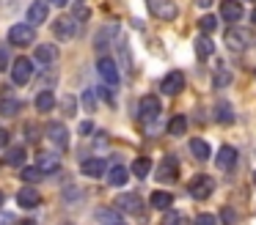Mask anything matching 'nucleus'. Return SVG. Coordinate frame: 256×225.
I'll list each match as a JSON object with an SVG mask.
<instances>
[{"label":"nucleus","mask_w":256,"mask_h":225,"mask_svg":"<svg viewBox=\"0 0 256 225\" xmlns=\"http://www.w3.org/2000/svg\"><path fill=\"white\" fill-rule=\"evenodd\" d=\"M0 206H3V192H0Z\"/></svg>","instance_id":"nucleus-49"},{"label":"nucleus","mask_w":256,"mask_h":225,"mask_svg":"<svg viewBox=\"0 0 256 225\" xmlns=\"http://www.w3.org/2000/svg\"><path fill=\"white\" fill-rule=\"evenodd\" d=\"M146 5H149V11L162 22L176 19V14H179V5L174 3V0H146Z\"/></svg>","instance_id":"nucleus-1"},{"label":"nucleus","mask_w":256,"mask_h":225,"mask_svg":"<svg viewBox=\"0 0 256 225\" xmlns=\"http://www.w3.org/2000/svg\"><path fill=\"white\" fill-rule=\"evenodd\" d=\"M94 91H96V93H100V96H105V99H108V102H110V104H113V102H116V96H113V93H110V91H108V88H94Z\"/></svg>","instance_id":"nucleus-40"},{"label":"nucleus","mask_w":256,"mask_h":225,"mask_svg":"<svg viewBox=\"0 0 256 225\" xmlns=\"http://www.w3.org/2000/svg\"><path fill=\"white\" fill-rule=\"evenodd\" d=\"M198 27H201V33H212L218 27V16H212V14H204L198 19Z\"/></svg>","instance_id":"nucleus-34"},{"label":"nucleus","mask_w":256,"mask_h":225,"mask_svg":"<svg viewBox=\"0 0 256 225\" xmlns=\"http://www.w3.org/2000/svg\"><path fill=\"white\" fill-rule=\"evenodd\" d=\"M116 33H118V27H116V25L102 27V30L96 33V38H94V47L100 49V52H105V49L110 47V38H116Z\"/></svg>","instance_id":"nucleus-18"},{"label":"nucleus","mask_w":256,"mask_h":225,"mask_svg":"<svg viewBox=\"0 0 256 225\" xmlns=\"http://www.w3.org/2000/svg\"><path fill=\"white\" fill-rule=\"evenodd\" d=\"M17 220H14V214H6V217H0V225H14Z\"/></svg>","instance_id":"nucleus-43"},{"label":"nucleus","mask_w":256,"mask_h":225,"mask_svg":"<svg viewBox=\"0 0 256 225\" xmlns=\"http://www.w3.org/2000/svg\"><path fill=\"white\" fill-rule=\"evenodd\" d=\"M182 88H184V74L182 71H168V74L162 77V82H160V91L168 93V96H176Z\"/></svg>","instance_id":"nucleus-11"},{"label":"nucleus","mask_w":256,"mask_h":225,"mask_svg":"<svg viewBox=\"0 0 256 225\" xmlns=\"http://www.w3.org/2000/svg\"><path fill=\"white\" fill-rule=\"evenodd\" d=\"M36 107H39L42 113H50V110L56 107V96H52V91H42L39 96H36Z\"/></svg>","instance_id":"nucleus-26"},{"label":"nucleus","mask_w":256,"mask_h":225,"mask_svg":"<svg viewBox=\"0 0 256 225\" xmlns=\"http://www.w3.org/2000/svg\"><path fill=\"white\" fill-rule=\"evenodd\" d=\"M56 58H58V49L52 47V44H42V47H36V60H39V63H52Z\"/></svg>","instance_id":"nucleus-25"},{"label":"nucleus","mask_w":256,"mask_h":225,"mask_svg":"<svg viewBox=\"0 0 256 225\" xmlns=\"http://www.w3.org/2000/svg\"><path fill=\"white\" fill-rule=\"evenodd\" d=\"M220 217H223V223H226V225H234V212H232V209H223Z\"/></svg>","instance_id":"nucleus-39"},{"label":"nucleus","mask_w":256,"mask_h":225,"mask_svg":"<svg viewBox=\"0 0 256 225\" xmlns=\"http://www.w3.org/2000/svg\"><path fill=\"white\" fill-rule=\"evenodd\" d=\"M66 135H69V132H66V126H64L61 121H52V124L47 126V137H50L61 151H66V148H69V137Z\"/></svg>","instance_id":"nucleus-12"},{"label":"nucleus","mask_w":256,"mask_h":225,"mask_svg":"<svg viewBox=\"0 0 256 225\" xmlns=\"http://www.w3.org/2000/svg\"><path fill=\"white\" fill-rule=\"evenodd\" d=\"M190 154H193L196 159H210V154H212V148H210V143L206 140H190Z\"/></svg>","instance_id":"nucleus-24"},{"label":"nucleus","mask_w":256,"mask_h":225,"mask_svg":"<svg viewBox=\"0 0 256 225\" xmlns=\"http://www.w3.org/2000/svg\"><path fill=\"white\" fill-rule=\"evenodd\" d=\"M8 41H12L14 47H28V44L36 41V30L28 25V22L12 25V30H8Z\"/></svg>","instance_id":"nucleus-2"},{"label":"nucleus","mask_w":256,"mask_h":225,"mask_svg":"<svg viewBox=\"0 0 256 225\" xmlns=\"http://www.w3.org/2000/svg\"><path fill=\"white\" fill-rule=\"evenodd\" d=\"M20 110H22V102H17V99H3L0 102V115H17Z\"/></svg>","instance_id":"nucleus-29"},{"label":"nucleus","mask_w":256,"mask_h":225,"mask_svg":"<svg viewBox=\"0 0 256 225\" xmlns=\"http://www.w3.org/2000/svg\"><path fill=\"white\" fill-rule=\"evenodd\" d=\"M218 121L220 124H234V113H232V104H218Z\"/></svg>","instance_id":"nucleus-33"},{"label":"nucleus","mask_w":256,"mask_h":225,"mask_svg":"<svg viewBox=\"0 0 256 225\" xmlns=\"http://www.w3.org/2000/svg\"><path fill=\"white\" fill-rule=\"evenodd\" d=\"M52 33H56L61 41H72V38L80 33V27H78V22L69 19V16H58V19L52 22Z\"/></svg>","instance_id":"nucleus-6"},{"label":"nucleus","mask_w":256,"mask_h":225,"mask_svg":"<svg viewBox=\"0 0 256 225\" xmlns=\"http://www.w3.org/2000/svg\"><path fill=\"white\" fill-rule=\"evenodd\" d=\"M47 16H50V5H47L44 0H34V3L28 5V25H30V27L44 25Z\"/></svg>","instance_id":"nucleus-9"},{"label":"nucleus","mask_w":256,"mask_h":225,"mask_svg":"<svg viewBox=\"0 0 256 225\" xmlns=\"http://www.w3.org/2000/svg\"><path fill=\"white\" fill-rule=\"evenodd\" d=\"M250 41H254V38H250V33L242 30V27H232V30H226V47L234 49V52H242V49H248Z\"/></svg>","instance_id":"nucleus-7"},{"label":"nucleus","mask_w":256,"mask_h":225,"mask_svg":"<svg viewBox=\"0 0 256 225\" xmlns=\"http://www.w3.org/2000/svg\"><path fill=\"white\" fill-rule=\"evenodd\" d=\"M8 63V52L6 49H0V66H6Z\"/></svg>","instance_id":"nucleus-46"},{"label":"nucleus","mask_w":256,"mask_h":225,"mask_svg":"<svg viewBox=\"0 0 256 225\" xmlns=\"http://www.w3.org/2000/svg\"><path fill=\"white\" fill-rule=\"evenodd\" d=\"M122 58H124V69L132 71V63H130V49H127V44H122Z\"/></svg>","instance_id":"nucleus-38"},{"label":"nucleus","mask_w":256,"mask_h":225,"mask_svg":"<svg viewBox=\"0 0 256 225\" xmlns=\"http://www.w3.org/2000/svg\"><path fill=\"white\" fill-rule=\"evenodd\" d=\"M74 16H78V19H88V8L78 5V8H74Z\"/></svg>","instance_id":"nucleus-41"},{"label":"nucleus","mask_w":256,"mask_h":225,"mask_svg":"<svg viewBox=\"0 0 256 225\" xmlns=\"http://www.w3.org/2000/svg\"><path fill=\"white\" fill-rule=\"evenodd\" d=\"M80 170H83V176H88V179H100V176L105 173V162H102L100 157L86 159V162L80 165Z\"/></svg>","instance_id":"nucleus-19"},{"label":"nucleus","mask_w":256,"mask_h":225,"mask_svg":"<svg viewBox=\"0 0 256 225\" xmlns=\"http://www.w3.org/2000/svg\"><path fill=\"white\" fill-rule=\"evenodd\" d=\"M184 129H188V118L184 115H174L171 121H168V135H184Z\"/></svg>","instance_id":"nucleus-28"},{"label":"nucleus","mask_w":256,"mask_h":225,"mask_svg":"<svg viewBox=\"0 0 256 225\" xmlns=\"http://www.w3.org/2000/svg\"><path fill=\"white\" fill-rule=\"evenodd\" d=\"M91 129H94V124H91V121H86V124H80V132H83V135H88Z\"/></svg>","instance_id":"nucleus-44"},{"label":"nucleus","mask_w":256,"mask_h":225,"mask_svg":"<svg viewBox=\"0 0 256 225\" xmlns=\"http://www.w3.org/2000/svg\"><path fill=\"white\" fill-rule=\"evenodd\" d=\"M193 3H196V5H201V8H210V5L215 3V0H193Z\"/></svg>","instance_id":"nucleus-45"},{"label":"nucleus","mask_w":256,"mask_h":225,"mask_svg":"<svg viewBox=\"0 0 256 225\" xmlns=\"http://www.w3.org/2000/svg\"><path fill=\"white\" fill-rule=\"evenodd\" d=\"M36 168H39L42 173H56L58 170V157L56 154H39V157H36Z\"/></svg>","instance_id":"nucleus-21"},{"label":"nucleus","mask_w":256,"mask_h":225,"mask_svg":"<svg viewBox=\"0 0 256 225\" xmlns=\"http://www.w3.org/2000/svg\"><path fill=\"white\" fill-rule=\"evenodd\" d=\"M212 52H215V44H212L210 38H204V36L196 38V55H198V58H210Z\"/></svg>","instance_id":"nucleus-27"},{"label":"nucleus","mask_w":256,"mask_h":225,"mask_svg":"<svg viewBox=\"0 0 256 225\" xmlns=\"http://www.w3.org/2000/svg\"><path fill=\"white\" fill-rule=\"evenodd\" d=\"M83 107L88 110V113H94V107H96V91L94 88H88V91L83 93Z\"/></svg>","instance_id":"nucleus-35"},{"label":"nucleus","mask_w":256,"mask_h":225,"mask_svg":"<svg viewBox=\"0 0 256 225\" xmlns=\"http://www.w3.org/2000/svg\"><path fill=\"white\" fill-rule=\"evenodd\" d=\"M17 203H20L22 209H36V206L42 203V195H39V192H36L30 184H25L22 190L17 192Z\"/></svg>","instance_id":"nucleus-13"},{"label":"nucleus","mask_w":256,"mask_h":225,"mask_svg":"<svg viewBox=\"0 0 256 225\" xmlns=\"http://www.w3.org/2000/svg\"><path fill=\"white\" fill-rule=\"evenodd\" d=\"M250 19H254V25H256V11H254V14H250Z\"/></svg>","instance_id":"nucleus-48"},{"label":"nucleus","mask_w":256,"mask_h":225,"mask_svg":"<svg viewBox=\"0 0 256 225\" xmlns=\"http://www.w3.org/2000/svg\"><path fill=\"white\" fill-rule=\"evenodd\" d=\"M116 206L122 209V212H130V214H140V212H144V203H140V198L132 195V192H127V195H118V198H116Z\"/></svg>","instance_id":"nucleus-14"},{"label":"nucleus","mask_w":256,"mask_h":225,"mask_svg":"<svg viewBox=\"0 0 256 225\" xmlns=\"http://www.w3.org/2000/svg\"><path fill=\"white\" fill-rule=\"evenodd\" d=\"M160 113H162V107H160V99H157V96H144V99H140V104H138L140 121L160 118Z\"/></svg>","instance_id":"nucleus-10"},{"label":"nucleus","mask_w":256,"mask_h":225,"mask_svg":"<svg viewBox=\"0 0 256 225\" xmlns=\"http://www.w3.org/2000/svg\"><path fill=\"white\" fill-rule=\"evenodd\" d=\"M127 181H130V173L122 168V165L110 168V173H108V184H110V187H124Z\"/></svg>","instance_id":"nucleus-23"},{"label":"nucleus","mask_w":256,"mask_h":225,"mask_svg":"<svg viewBox=\"0 0 256 225\" xmlns=\"http://www.w3.org/2000/svg\"><path fill=\"white\" fill-rule=\"evenodd\" d=\"M47 5H66V0H47Z\"/></svg>","instance_id":"nucleus-47"},{"label":"nucleus","mask_w":256,"mask_h":225,"mask_svg":"<svg viewBox=\"0 0 256 225\" xmlns=\"http://www.w3.org/2000/svg\"><path fill=\"white\" fill-rule=\"evenodd\" d=\"M157 179L162 184H174L179 179V165H176V157H166L160 165H157Z\"/></svg>","instance_id":"nucleus-8"},{"label":"nucleus","mask_w":256,"mask_h":225,"mask_svg":"<svg viewBox=\"0 0 256 225\" xmlns=\"http://www.w3.org/2000/svg\"><path fill=\"white\" fill-rule=\"evenodd\" d=\"M215 162H218V168H220V170H232L234 165H237V148H234V146H223L220 151H218Z\"/></svg>","instance_id":"nucleus-15"},{"label":"nucleus","mask_w":256,"mask_h":225,"mask_svg":"<svg viewBox=\"0 0 256 225\" xmlns=\"http://www.w3.org/2000/svg\"><path fill=\"white\" fill-rule=\"evenodd\" d=\"M8 137H12V135H8L6 129H0V148H6V146H8Z\"/></svg>","instance_id":"nucleus-42"},{"label":"nucleus","mask_w":256,"mask_h":225,"mask_svg":"<svg viewBox=\"0 0 256 225\" xmlns=\"http://www.w3.org/2000/svg\"><path fill=\"white\" fill-rule=\"evenodd\" d=\"M149 170H152V162L146 157H138L132 162V173L138 176V179H146V176H149Z\"/></svg>","instance_id":"nucleus-30"},{"label":"nucleus","mask_w":256,"mask_h":225,"mask_svg":"<svg viewBox=\"0 0 256 225\" xmlns=\"http://www.w3.org/2000/svg\"><path fill=\"white\" fill-rule=\"evenodd\" d=\"M96 71H100V77L105 80V85H118V80H122V74H118V63L113 58H105V55L96 60Z\"/></svg>","instance_id":"nucleus-3"},{"label":"nucleus","mask_w":256,"mask_h":225,"mask_svg":"<svg viewBox=\"0 0 256 225\" xmlns=\"http://www.w3.org/2000/svg\"><path fill=\"white\" fill-rule=\"evenodd\" d=\"M162 225H184V214L182 212H168V217Z\"/></svg>","instance_id":"nucleus-36"},{"label":"nucleus","mask_w":256,"mask_h":225,"mask_svg":"<svg viewBox=\"0 0 256 225\" xmlns=\"http://www.w3.org/2000/svg\"><path fill=\"white\" fill-rule=\"evenodd\" d=\"M212 192H215V181L210 176H193V181H190V195L196 201H206Z\"/></svg>","instance_id":"nucleus-5"},{"label":"nucleus","mask_w":256,"mask_h":225,"mask_svg":"<svg viewBox=\"0 0 256 225\" xmlns=\"http://www.w3.org/2000/svg\"><path fill=\"white\" fill-rule=\"evenodd\" d=\"M20 179H22L25 184H36V181H42V170L39 168H22Z\"/></svg>","instance_id":"nucleus-32"},{"label":"nucleus","mask_w":256,"mask_h":225,"mask_svg":"<svg viewBox=\"0 0 256 225\" xmlns=\"http://www.w3.org/2000/svg\"><path fill=\"white\" fill-rule=\"evenodd\" d=\"M152 206L157 209V212H168V209L174 206V195L171 192H162V190H157V192H152Z\"/></svg>","instance_id":"nucleus-20"},{"label":"nucleus","mask_w":256,"mask_h":225,"mask_svg":"<svg viewBox=\"0 0 256 225\" xmlns=\"http://www.w3.org/2000/svg\"><path fill=\"white\" fill-rule=\"evenodd\" d=\"M254 184H256V173H254Z\"/></svg>","instance_id":"nucleus-50"},{"label":"nucleus","mask_w":256,"mask_h":225,"mask_svg":"<svg viewBox=\"0 0 256 225\" xmlns=\"http://www.w3.org/2000/svg\"><path fill=\"white\" fill-rule=\"evenodd\" d=\"M220 16H223L226 22L242 19V5H240L237 0H223V3H220Z\"/></svg>","instance_id":"nucleus-16"},{"label":"nucleus","mask_w":256,"mask_h":225,"mask_svg":"<svg viewBox=\"0 0 256 225\" xmlns=\"http://www.w3.org/2000/svg\"><path fill=\"white\" fill-rule=\"evenodd\" d=\"M94 220H96V223H102V225H127L116 209H96Z\"/></svg>","instance_id":"nucleus-17"},{"label":"nucleus","mask_w":256,"mask_h":225,"mask_svg":"<svg viewBox=\"0 0 256 225\" xmlns=\"http://www.w3.org/2000/svg\"><path fill=\"white\" fill-rule=\"evenodd\" d=\"M25 154H28V151H25L22 146H14V148H8V151H6L3 162H6V165H12V168H20V165L25 162Z\"/></svg>","instance_id":"nucleus-22"},{"label":"nucleus","mask_w":256,"mask_h":225,"mask_svg":"<svg viewBox=\"0 0 256 225\" xmlns=\"http://www.w3.org/2000/svg\"><path fill=\"white\" fill-rule=\"evenodd\" d=\"M196 225H218V220L212 217V214H198V217H196Z\"/></svg>","instance_id":"nucleus-37"},{"label":"nucleus","mask_w":256,"mask_h":225,"mask_svg":"<svg viewBox=\"0 0 256 225\" xmlns=\"http://www.w3.org/2000/svg\"><path fill=\"white\" fill-rule=\"evenodd\" d=\"M30 77H34V60L30 58H17L12 63V80L17 85H28Z\"/></svg>","instance_id":"nucleus-4"},{"label":"nucleus","mask_w":256,"mask_h":225,"mask_svg":"<svg viewBox=\"0 0 256 225\" xmlns=\"http://www.w3.org/2000/svg\"><path fill=\"white\" fill-rule=\"evenodd\" d=\"M228 82H232V71L223 69V66H218L215 69V88H226Z\"/></svg>","instance_id":"nucleus-31"}]
</instances>
